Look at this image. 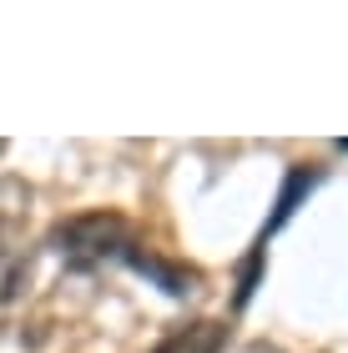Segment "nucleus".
<instances>
[{"mask_svg":"<svg viewBox=\"0 0 348 353\" xmlns=\"http://www.w3.org/2000/svg\"><path fill=\"white\" fill-rule=\"evenodd\" d=\"M51 248L66 268H101V263H116V258H132V228L112 212H86V217H71L51 232Z\"/></svg>","mask_w":348,"mask_h":353,"instance_id":"f257e3e1","label":"nucleus"},{"mask_svg":"<svg viewBox=\"0 0 348 353\" xmlns=\"http://www.w3.org/2000/svg\"><path fill=\"white\" fill-rule=\"evenodd\" d=\"M30 272V237L15 217H0V303H10L25 288Z\"/></svg>","mask_w":348,"mask_h":353,"instance_id":"f03ea898","label":"nucleus"},{"mask_svg":"<svg viewBox=\"0 0 348 353\" xmlns=\"http://www.w3.org/2000/svg\"><path fill=\"white\" fill-rule=\"evenodd\" d=\"M227 343V328L212 323V318H202V323H187L177 333H167L162 343H156V353H223Z\"/></svg>","mask_w":348,"mask_h":353,"instance_id":"7ed1b4c3","label":"nucleus"},{"mask_svg":"<svg viewBox=\"0 0 348 353\" xmlns=\"http://www.w3.org/2000/svg\"><path fill=\"white\" fill-rule=\"evenodd\" d=\"M243 353H278L273 343H252V348H243Z\"/></svg>","mask_w":348,"mask_h":353,"instance_id":"20e7f679","label":"nucleus"},{"mask_svg":"<svg viewBox=\"0 0 348 353\" xmlns=\"http://www.w3.org/2000/svg\"><path fill=\"white\" fill-rule=\"evenodd\" d=\"M0 152H6V141H0Z\"/></svg>","mask_w":348,"mask_h":353,"instance_id":"39448f33","label":"nucleus"}]
</instances>
